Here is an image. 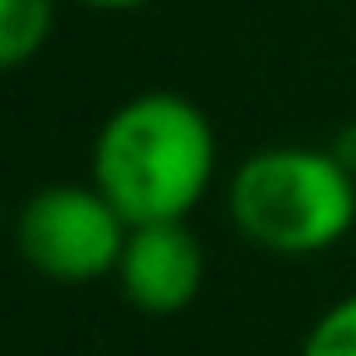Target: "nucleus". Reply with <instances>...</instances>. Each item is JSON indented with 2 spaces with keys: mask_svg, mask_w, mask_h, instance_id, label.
Instances as JSON below:
<instances>
[{
  "mask_svg": "<svg viewBox=\"0 0 356 356\" xmlns=\"http://www.w3.org/2000/svg\"><path fill=\"white\" fill-rule=\"evenodd\" d=\"M220 142L200 103L171 88H147L118 103L93 137V186L127 225L191 220L210 195Z\"/></svg>",
  "mask_w": 356,
  "mask_h": 356,
  "instance_id": "1",
  "label": "nucleus"
},
{
  "mask_svg": "<svg viewBox=\"0 0 356 356\" xmlns=\"http://www.w3.org/2000/svg\"><path fill=\"white\" fill-rule=\"evenodd\" d=\"M127 234L132 225L93 181H59L35 191L15 220L20 259L54 283H93L118 273Z\"/></svg>",
  "mask_w": 356,
  "mask_h": 356,
  "instance_id": "3",
  "label": "nucleus"
},
{
  "mask_svg": "<svg viewBox=\"0 0 356 356\" xmlns=\"http://www.w3.org/2000/svg\"><path fill=\"white\" fill-rule=\"evenodd\" d=\"M332 152H337V156H341V161L356 171V127H346V132H341V142H337Z\"/></svg>",
  "mask_w": 356,
  "mask_h": 356,
  "instance_id": "8",
  "label": "nucleus"
},
{
  "mask_svg": "<svg viewBox=\"0 0 356 356\" xmlns=\"http://www.w3.org/2000/svg\"><path fill=\"white\" fill-rule=\"evenodd\" d=\"M54 30V0H0V64H30Z\"/></svg>",
  "mask_w": 356,
  "mask_h": 356,
  "instance_id": "5",
  "label": "nucleus"
},
{
  "mask_svg": "<svg viewBox=\"0 0 356 356\" xmlns=\"http://www.w3.org/2000/svg\"><path fill=\"white\" fill-rule=\"evenodd\" d=\"M225 205L249 244L307 259L351 234L356 171L332 147H264L234 166Z\"/></svg>",
  "mask_w": 356,
  "mask_h": 356,
  "instance_id": "2",
  "label": "nucleus"
},
{
  "mask_svg": "<svg viewBox=\"0 0 356 356\" xmlns=\"http://www.w3.org/2000/svg\"><path fill=\"white\" fill-rule=\"evenodd\" d=\"M88 10H103V15H132V10H147L152 0H79Z\"/></svg>",
  "mask_w": 356,
  "mask_h": 356,
  "instance_id": "7",
  "label": "nucleus"
},
{
  "mask_svg": "<svg viewBox=\"0 0 356 356\" xmlns=\"http://www.w3.org/2000/svg\"><path fill=\"white\" fill-rule=\"evenodd\" d=\"M118 283H122V298L147 317L186 312L205 283V249L186 220L132 225L118 264Z\"/></svg>",
  "mask_w": 356,
  "mask_h": 356,
  "instance_id": "4",
  "label": "nucleus"
},
{
  "mask_svg": "<svg viewBox=\"0 0 356 356\" xmlns=\"http://www.w3.org/2000/svg\"><path fill=\"white\" fill-rule=\"evenodd\" d=\"M298 356H356V293L332 302L302 337Z\"/></svg>",
  "mask_w": 356,
  "mask_h": 356,
  "instance_id": "6",
  "label": "nucleus"
}]
</instances>
